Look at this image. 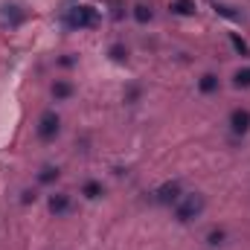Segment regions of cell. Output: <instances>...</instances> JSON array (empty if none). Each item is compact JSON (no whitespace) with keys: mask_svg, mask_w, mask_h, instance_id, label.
I'll return each mask as SVG.
<instances>
[{"mask_svg":"<svg viewBox=\"0 0 250 250\" xmlns=\"http://www.w3.org/2000/svg\"><path fill=\"white\" fill-rule=\"evenodd\" d=\"M181 195H184V189H181V181H166L163 187L154 189V201H157V204H163V207H175Z\"/></svg>","mask_w":250,"mask_h":250,"instance_id":"obj_4","label":"cell"},{"mask_svg":"<svg viewBox=\"0 0 250 250\" xmlns=\"http://www.w3.org/2000/svg\"><path fill=\"white\" fill-rule=\"evenodd\" d=\"M233 84H236V87H250V67L239 70V73L233 76Z\"/></svg>","mask_w":250,"mask_h":250,"instance_id":"obj_16","label":"cell"},{"mask_svg":"<svg viewBox=\"0 0 250 250\" xmlns=\"http://www.w3.org/2000/svg\"><path fill=\"white\" fill-rule=\"evenodd\" d=\"M230 131L233 134H248L250 131V111L248 108H236L230 114Z\"/></svg>","mask_w":250,"mask_h":250,"instance_id":"obj_6","label":"cell"},{"mask_svg":"<svg viewBox=\"0 0 250 250\" xmlns=\"http://www.w3.org/2000/svg\"><path fill=\"white\" fill-rule=\"evenodd\" d=\"M224 239H227L224 230H212V233L207 236V245H209V248H218V245H224Z\"/></svg>","mask_w":250,"mask_h":250,"instance_id":"obj_17","label":"cell"},{"mask_svg":"<svg viewBox=\"0 0 250 250\" xmlns=\"http://www.w3.org/2000/svg\"><path fill=\"white\" fill-rule=\"evenodd\" d=\"M59 181V169L56 166H44L41 175H38V184H56Z\"/></svg>","mask_w":250,"mask_h":250,"instance_id":"obj_14","label":"cell"},{"mask_svg":"<svg viewBox=\"0 0 250 250\" xmlns=\"http://www.w3.org/2000/svg\"><path fill=\"white\" fill-rule=\"evenodd\" d=\"M204 207H207L204 195H198V192H187V195H181L178 204H175V218H178L181 224H189V221L201 218Z\"/></svg>","mask_w":250,"mask_h":250,"instance_id":"obj_1","label":"cell"},{"mask_svg":"<svg viewBox=\"0 0 250 250\" xmlns=\"http://www.w3.org/2000/svg\"><path fill=\"white\" fill-rule=\"evenodd\" d=\"M59 131H62V117H59L56 111H44V114H41V120H38V128H35L38 140L50 143V140H56V137H59Z\"/></svg>","mask_w":250,"mask_h":250,"instance_id":"obj_3","label":"cell"},{"mask_svg":"<svg viewBox=\"0 0 250 250\" xmlns=\"http://www.w3.org/2000/svg\"><path fill=\"white\" fill-rule=\"evenodd\" d=\"M151 18H154V12H151L148 3H137V6H134V21H137V23H148Z\"/></svg>","mask_w":250,"mask_h":250,"instance_id":"obj_10","label":"cell"},{"mask_svg":"<svg viewBox=\"0 0 250 250\" xmlns=\"http://www.w3.org/2000/svg\"><path fill=\"white\" fill-rule=\"evenodd\" d=\"M169 9H172V15H178V18H192V15L198 12L195 0H172Z\"/></svg>","mask_w":250,"mask_h":250,"instance_id":"obj_8","label":"cell"},{"mask_svg":"<svg viewBox=\"0 0 250 250\" xmlns=\"http://www.w3.org/2000/svg\"><path fill=\"white\" fill-rule=\"evenodd\" d=\"M23 18H26V12H23L18 3H3V6H0V23H3V26L15 29V26L23 23Z\"/></svg>","mask_w":250,"mask_h":250,"instance_id":"obj_5","label":"cell"},{"mask_svg":"<svg viewBox=\"0 0 250 250\" xmlns=\"http://www.w3.org/2000/svg\"><path fill=\"white\" fill-rule=\"evenodd\" d=\"M53 96H56L59 102H62V99H70V96H73V84H70V82H56V84H53Z\"/></svg>","mask_w":250,"mask_h":250,"instance_id":"obj_12","label":"cell"},{"mask_svg":"<svg viewBox=\"0 0 250 250\" xmlns=\"http://www.w3.org/2000/svg\"><path fill=\"white\" fill-rule=\"evenodd\" d=\"M230 44H233V50H236L242 59H250V44L245 41V38H239L236 32H230Z\"/></svg>","mask_w":250,"mask_h":250,"instance_id":"obj_11","label":"cell"},{"mask_svg":"<svg viewBox=\"0 0 250 250\" xmlns=\"http://www.w3.org/2000/svg\"><path fill=\"white\" fill-rule=\"evenodd\" d=\"M82 195H84L87 201H96V198L102 195V184H99V181H87V184L82 187Z\"/></svg>","mask_w":250,"mask_h":250,"instance_id":"obj_13","label":"cell"},{"mask_svg":"<svg viewBox=\"0 0 250 250\" xmlns=\"http://www.w3.org/2000/svg\"><path fill=\"white\" fill-rule=\"evenodd\" d=\"M198 90H201V93H215V90H218V76L204 73V76L198 79Z\"/></svg>","mask_w":250,"mask_h":250,"instance_id":"obj_9","label":"cell"},{"mask_svg":"<svg viewBox=\"0 0 250 250\" xmlns=\"http://www.w3.org/2000/svg\"><path fill=\"white\" fill-rule=\"evenodd\" d=\"M67 23L76 26V29H93L99 23V15L93 6H73L70 15H67Z\"/></svg>","mask_w":250,"mask_h":250,"instance_id":"obj_2","label":"cell"},{"mask_svg":"<svg viewBox=\"0 0 250 250\" xmlns=\"http://www.w3.org/2000/svg\"><path fill=\"white\" fill-rule=\"evenodd\" d=\"M215 12L230 18V21H242V12H233V6H224V3H215Z\"/></svg>","mask_w":250,"mask_h":250,"instance_id":"obj_15","label":"cell"},{"mask_svg":"<svg viewBox=\"0 0 250 250\" xmlns=\"http://www.w3.org/2000/svg\"><path fill=\"white\" fill-rule=\"evenodd\" d=\"M47 207H50L53 215H67V212H70V195H67V192H56V195H50Z\"/></svg>","mask_w":250,"mask_h":250,"instance_id":"obj_7","label":"cell"},{"mask_svg":"<svg viewBox=\"0 0 250 250\" xmlns=\"http://www.w3.org/2000/svg\"><path fill=\"white\" fill-rule=\"evenodd\" d=\"M108 53H111V59H114V62H117V64H123L125 59H128V50H125L123 44H114V47H111Z\"/></svg>","mask_w":250,"mask_h":250,"instance_id":"obj_18","label":"cell"}]
</instances>
